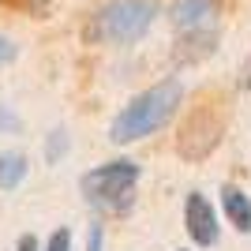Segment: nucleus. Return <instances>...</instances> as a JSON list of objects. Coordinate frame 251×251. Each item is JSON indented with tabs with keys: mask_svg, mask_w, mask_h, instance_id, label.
<instances>
[{
	"mask_svg": "<svg viewBox=\"0 0 251 251\" xmlns=\"http://www.w3.org/2000/svg\"><path fill=\"white\" fill-rule=\"evenodd\" d=\"M86 251H105V229L101 225H90V232H86Z\"/></svg>",
	"mask_w": 251,
	"mask_h": 251,
	"instance_id": "nucleus-13",
	"label": "nucleus"
},
{
	"mask_svg": "<svg viewBox=\"0 0 251 251\" xmlns=\"http://www.w3.org/2000/svg\"><path fill=\"white\" fill-rule=\"evenodd\" d=\"M184 229L199 248L218 244V214H214V206L202 191H188V199H184Z\"/></svg>",
	"mask_w": 251,
	"mask_h": 251,
	"instance_id": "nucleus-4",
	"label": "nucleus"
},
{
	"mask_svg": "<svg viewBox=\"0 0 251 251\" xmlns=\"http://www.w3.org/2000/svg\"><path fill=\"white\" fill-rule=\"evenodd\" d=\"M221 210L236 232H251V199L248 191H240L236 184H225L221 188Z\"/></svg>",
	"mask_w": 251,
	"mask_h": 251,
	"instance_id": "nucleus-8",
	"label": "nucleus"
},
{
	"mask_svg": "<svg viewBox=\"0 0 251 251\" xmlns=\"http://www.w3.org/2000/svg\"><path fill=\"white\" fill-rule=\"evenodd\" d=\"M195 139H202V150H214L218 147V120L210 113H195V116H188V124H184V131H180V154L188 157L191 154V147H195Z\"/></svg>",
	"mask_w": 251,
	"mask_h": 251,
	"instance_id": "nucleus-7",
	"label": "nucleus"
},
{
	"mask_svg": "<svg viewBox=\"0 0 251 251\" xmlns=\"http://www.w3.org/2000/svg\"><path fill=\"white\" fill-rule=\"evenodd\" d=\"M135 184H139V165L131 157H116V161H105V165L83 173L79 191H83V199L90 202V206L120 214V210L131 202Z\"/></svg>",
	"mask_w": 251,
	"mask_h": 251,
	"instance_id": "nucleus-3",
	"label": "nucleus"
},
{
	"mask_svg": "<svg viewBox=\"0 0 251 251\" xmlns=\"http://www.w3.org/2000/svg\"><path fill=\"white\" fill-rule=\"evenodd\" d=\"M0 131H8V135H19L23 131V120L11 113L8 105H0Z\"/></svg>",
	"mask_w": 251,
	"mask_h": 251,
	"instance_id": "nucleus-11",
	"label": "nucleus"
},
{
	"mask_svg": "<svg viewBox=\"0 0 251 251\" xmlns=\"http://www.w3.org/2000/svg\"><path fill=\"white\" fill-rule=\"evenodd\" d=\"M184 105V83L180 79H161L150 90L135 94L131 101L113 116L109 124V139L116 147H127V143H139V139L154 135L176 116V109Z\"/></svg>",
	"mask_w": 251,
	"mask_h": 251,
	"instance_id": "nucleus-1",
	"label": "nucleus"
},
{
	"mask_svg": "<svg viewBox=\"0 0 251 251\" xmlns=\"http://www.w3.org/2000/svg\"><path fill=\"white\" fill-rule=\"evenodd\" d=\"M157 11V0H109L105 8H98L86 34L105 45H135L150 34Z\"/></svg>",
	"mask_w": 251,
	"mask_h": 251,
	"instance_id": "nucleus-2",
	"label": "nucleus"
},
{
	"mask_svg": "<svg viewBox=\"0 0 251 251\" xmlns=\"http://www.w3.org/2000/svg\"><path fill=\"white\" fill-rule=\"evenodd\" d=\"M214 49H218V26H202V30L180 34L173 56H176V64H199V60H206Z\"/></svg>",
	"mask_w": 251,
	"mask_h": 251,
	"instance_id": "nucleus-6",
	"label": "nucleus"
},
{
	"mask_svg": "<svg viewBox=\"0 0 251 251\" xmlns=\"http://www.w3.org/2000/svg\"><path fill=\"white\" fill-rule=\"evenodd\" d=\"M15 251H38V240H34L30 232H26V236H19V244H15Z\"/></svg>",
	"mask_w": 251,
	"mask_h": 251,
	"instance_id": "nucleus-15",
	"label": "nucleus"
},
{
	"mask_svg": "<svg viewBox=\"0 0 251 251\" xmlns=\"http://www.w3.org/2000/svg\"><path fill=\"white\" fill-rule=\"evenodd\" d=\"M45 251H72V229H56L45 244Z\"/></svg>",
	"mask_w": 251,
	"mask_h": 251,
	"instance_id": "nucleus-12",
	"label": "nucleus"
},
{
	"mask_svg": "<svg viewBox=\"0 0 251 251\" xmlns=\"http://www.w3.org/2000/svg\"><path fill=\"white\" fill-rule=\"evenodd\" d=\"M15 56H19V45L11 42V38H4V34H0V64H11Z\"/></svg>",
	"mask_w": 251,
	"mask_h": 251,
	"instance_id": "nucleus-14",
	"label": "nucleus"
},
{
	"mask_svg": "<svg viewBox=\"0 0 251 251\" xmlns=\"http://www.w3.org/2000/svg\"><path fill=\"white\" fill-rule=\"evenodd\" d=\"M68 147H72V139H68V127H52L49 135H45V161H49V165H56V161L68 154Z\"/></svg>",
	"mask_w": 251,
	"mask_h": 251,
	"instance_id": "nucleus-10",
	"label": "nucleus"
},
{
	"mask_svg": "<svg viewBox=\"0 0 251 251\" xmlns=\"http://www.w3.org/2000/svg\"><path fill=\"white\" fill-rule=\"evenodd\" d=\"M26 154H19V150H8V154H0V188L11 191V188H19L23 176H26Z\"/></svg>",
	"mask_w": 251,
	"mask_h": 251,
	"instance_id": "nucleus-9",
	"label": "nucleus"
},
{
	"mask_svg": "<svg viewBox=\"0 0 251 251\" xmlns=\"http://www.w3.org/2000/svg\"><path fill=\"white\" fill-rule=\"evenodd\" d=\"M240 86H244V90H251V68H248V72H244V79H240Z\"/></svg>",
	"mask_w": 251,
	"mask_h": 251,
	"instance_id": "nucleus-16",
	"label": "nucleus"
},
{
	"mask_svg": "<svg viewBox=\"0 0 251 251\" xmlns=\"http://www.w3.org/2000/svg\"><path fill=\"white\" fill-rule=\"evenodd\" d=\"M214 15H218V0H173V8H169V23L180 34L214 26Z\"/></svg>",
	"mask_w": 251,
	"mask_h": 251,
	"instance_id": "nucleus-5",
	"label": "nucleus"
}]
</instances>
